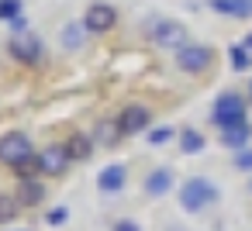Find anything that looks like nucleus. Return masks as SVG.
<instances>
[{
	"mask_svg": "<svg viewBox=\"0 0 252 231\" xmlns=\"http://www.w3.org/2000/svg\"><path fill=\"white\" fill-rule=\"evenodd\" d=\"M218 200H221V190H218V183L207 179V176H190V179H183V186H180V207H183L187 214H200V210L214 207Z\"/></svg>",
	"mask_w": 252,
	"mask_h": 231,
	"instance_id": "obj_1",
	"label": "nucleus"
},
{
	"mask_svg": "<svg viewBox=\"0 0 252 231\" xmlns=\"http://www.w3.org/2000/svg\"><path fill=\"white\" fill-rule=\"evenodd\" d=\"M211 121H214L218 128H235V124H245V97H242V93H235V90H224V93L214 100Z\"/></svg>",
	"mask_w": 252,
	"mask_h": 231,
	"instance_id": "obj_2",
	"label": "nucleus"
},
{
	"mask_svg": "<svg viewBox=\"0 0 252 231\" xmlns=\"http://www.w3.org/2000/svg\"><path fill=\"white\" fill-rule=\"evenodd\" d=\"M35 148H32V138L25 131H7V135H0V162H7L11 169L21 166L25 159H32Z\"/></svg>",
	"mask_w": 252,
	"mask_h": 231,
	"instance_id": "obj_3",
	"label": "nucleus"
},
{
	"mask_svg": "<svg viewBox=\"0 0 252 231\" xmlns=\"http://www.w3.org/2000/svg\"><path fill=\"white\" fill-rule=\"evenodd\" d=\"M149 35H152V42H156L159 49H169V52H180V49L187 45V28H183L180 21H173V18L152 21Z\"/></svg>",
	"mask_w": 252,
	"mask_h": 231,
	"instance_id": "obj_4",
	"label": "nucleus"
},
{
	"mask_svg": "<svg viewBox=\"0 0 252 231\" xmlns=\"http://www.w3.org/2000/svg\"><path fill=\"white\" fill-rule=\"evenodd\" d=\"M211 62H214V52H211L207 45H193V42H187V45L176 52V66H180L183 73H204Z\"/></svg>",
	"mask_w": 252,
	"mask_h": 231,
	"instance_id": "obj_5",
	"label": "nucleus"
},
{
	"mask_svg": "<svg viewBox=\"0 0 252 231\" xmlns=\"http://www.w3.org/2000/svg\"><path fill=\"white\" fill-rule=\"evenodd\" d=\"M149 121H152L149 107H142V104H128V107H121L114 128H118V135H142V131L149 128Z\"/></svg>",
	"mask_w": 252,
	"mask_h": 231,
	"instance_id": "obj_6",
	"label": "nucleus"
},
{
	"mask_svg": "<svg viewBox=\"0 0 252 231\" xmlns=\"http://www.w3.org/2000/svg\"><path fill=\"white\" fill-rule=\"evenodd\" d=\"M7 49H11V56H14L18 62H28V66L42 62V52H45L42 38H38V35H32V31H25V35H14Z\"/></svg>",
	"mask_w": 252,
	"mask_h": 231,
	"instance_id": "obj_7",
	"label": "nucleus"
},
{
	"mask_svg": "<svg viewBox=\"0 0 252 231\" xmlns=\"http://www.w3.org/2000/svg\"><path fill=\"white\" fill-rule=\"evenodd\" d=\"M114 21H118V14H114L111 4H90L87 7V18H83V28L94 31V35H104V31L114 28Z\"/></svg>",
	"mask_w": 252,
	"mask_h": 231,
	"instance_id": "obj_8",
	"label": "nucleus"
},
{
	"mask_svg": "<svg viewBox=\"0 0 252 231\" xmlns=\"http://www.w3.org/2000/svg\"><path fill=\"white\" fill-rule=\"evenodd\" d=\"M66 166H69V152H66V145H49V148L38 152V173H45V176H59V173H66Z\"/></svg>",
	"mask_w": 252,
	"mask_h": 231,
	"instance_id": "obj_9",
	"label": "nucleus"
},
{
	"mask_svg": "<svg viewBox=\"0 0 252 231\" xmlns=\"http://www.w3.org/2000/svg\"><path fill=\"white\" fill-rule=\"evenodd\" d=\"M125 183H128V169H125L121 162H111V166H104V169L97 173V190H100V193H107V197L121 193V190H125Z\"/></svg>",
	"mask_w": 252,
	"mask_h": 231,
	"instance_id": "obj_10",
	"label": "nucleus"
},
{
	"mask_svg": "<svg viewBox=\"0 0 252 231\" xmlns=\"http://www.w3.org/2000/svg\"><path fill=\"white\" fill-rule=\"evenodd\" d=\"M173 190V169L169 166H156L149 176H145V193L149 197H166Z\"/></svg>",
	"mask_w": 252,
	"mask_h": 231,
	"instance_id": "obj_11",
	"label": "nucleus"
},
{
	"mask_svg": "<svg viewBox=\"0 0 252 231\" xmlns=\"http://www.w3.org/2000/svg\"><path fill=\"white\" fill-rule=\"evenodd\" d=\"M45 200V183L42 179H21V186H18V203L21 207H38Z\"/></svg>",
	"mask_w": 252,
	"mask_h": 231,
	"instance_id": "obj_12",
	"label": "nucleus"
},
{
	"mask_svg": "<svg viewBox=\"0 0 252 231\" xmlns=\"http://www.w3.org/2000/svg\"><path fill=\"white\" fill-rule=\"evenodd\" d=\"M207 7L231 18H252V0H207Z\"/></svg>",
	"mask_w": 252,
	"mask_h": 231,
	"instance_id": "obj_13",
	"label": "nucleus"
},
{
	"mask_svg": "<svg viewBox=\"0 0 252 231\" xmlns=\"http://www.w3.org/2000/svg\"><path fill=\"white\" fill-rule=\"evenodd\" d=\"M249 138H252V128H249V121L245 124H235V128H221V145H228V148H249Z\"/></svg>",
	"mask_w": 252,
	"mask_h": 231,
	"instance_id": "obj_14",
	"label": "nucleus"
},
{
	"mask_svg": "<svg viewBox=\"0 0 252 231\" xmlns=\"http://www.w3.org/2000/svg\"><path fill=\"white\" fill-rule=\"evenodd\" d=\"M66 152H69V162H83V159H90V152H94V138H90V135H69Z\"/></svg>",
	"mask_w": 252,
	"mask_h": 231,
	"instance_id": "obj_15",
	"label": "nucleus"
},
{
	"mask_svg": "<svg viewBox=\"0 0 252 231\" xmlns=\"http://www.w3.org/2000/svg\"><path fill=\"white\" fill-rule=\"evenodd\" d=\"M228 59H231V69H235V73H245L249 62H252V52H249L242 42H235V45L228 49Z\"/></svg>",
	"mask_w": 252,
	"mask_h": 231,
	"instance_id": "obj_16",
	"label": "nucleus"
},
{
	"mask_svg": "<svg viewBox=\"0 0 252 231\" xmlns=\"http://www.w3.org/2000/svg\"><path fill=\"white\" fill-rule=\"evenodd\" d=\"M18 210H21L18 197H11V193H0V224H11V221L18 217Z\"/></svg>",
	"mask_w": 252,
	"mask_h": 231,
	"instance_id": "obj_17",
	"label": "nucleus"
},
{
	"mask_svg": "<svg viewBox=\"0 0 252 231\" xmlns=\"http://www.w3.org/2000/svg\"><path fill=\"white\" fill-rule=\"evenodd\" d=\"M83 31H87V28H83L80 21H69V25L63 28V45H66V49H80V45H83Z\"/></svg>",
	"mask_w": 252,
	"mask_h": 231,
	"instance_id": "obj_18",
	"label": "nucleus"
},
{
	"mask_svg": "<svg viewBox=\"0 0 252 231\" xmlns=\"http://www.w3.org/2000/svg\"><path fill=\"white\" fill-rule=\"evenodd\" d=\"M180 148H183L187 155H193V152H200V148H204V135H200V131H193V128H187V131H180Z\"/></svg>",
	"mask_w": 252,
	"mask_h": 231,
	"instance_id": "obj_19",
	"label": "nucleus"
},
{
	"mask_svg": "<svg viewBox=\"0 0 252 231\" xmlns=\"http://www.w3.org/2000/svg\"><path fill=\"white\" fill-rule=\"evenodd\" d=\"M173 135H176V131H173L169 124H159V128L149 131V145H166V142H173Z\"/></svg>",
	"mask_w": 252,
	"mask_h": 231,
	"instance_id": "obj_20",
	"label": "nucleus"
},
{
	"mask_svg": "<svg viewBox=\"0 0 252 231\" xmlns=\"http://www.w3.org/2000/svg\"><path fill=\"white\" fill-rule=\"evenodd\" d=\"M21 18V0H0V21Z\"/></svg>",
	"mask_w": 252,
	"mask_h": 231,
	"instance_id": "obj_21",
	"label": "nucleus"
},
{
	"mask_svg": "<svg viewBox=\"0 0 252 231\" xmlns=\"http://www.w3.org/2000/svg\"><path fill=\"white\" fill-rule=\"evenodd\" d=\"M66 221H69V210H66V207H52V210L45 214V224H49V228H63Z\"/></svg>",
	"mask_w": 252,
	"mask_h": 231,
	"instance_id": "obj_22",
	"label": "nucleus"
},
{
	"mask_svg": "<svg viewBox=\"0 0 252 231\" xmlns=\"http://www.w3.org/2000/svg\"><path fill=\"white\" fill-rule=\"evenodd\" d=\"M235 169H238V173H252V148H242V152L235 155Z\"/></svg>",
	"mask_w": 252,
	"mask_h": 231,
	"instance_id": "obj_23",
	"label": "nucleus"
},
{
	"mask_svg": "<svg viewBox=\"0 0 252 231\" xmlns=\"http://www.w3.org/2000/svg\"><path fill=\"white\" fill-rule=\"evenodd\" d=\"M111 231H142V224L138 221H131V217H121V221H114V228Z\"/></svg>",
	"mask_w": 252,
	"mask_h": 231,
	"instance_id": "obj_24",
	"label": "nucleus"
},
{
	"mask_svg": "<svg viewBox=\"0 0 252 231\" xmlns=\"http://www.w3.org/2000/svg\"><path fill=\"white\" fill-rule=\"evenodd\" d=\"M97 131H100V135H97L100 142H114V138H118V128H114V124H100Z\"/></svg>",
	"mask_w": 252,
	"mask_h": 231,
	"instance_id": "obj_25",
	"label": "nucleus"
},
{
	"mask_svg": "<svg viewBox=\"0 0 252 231\" xmlns=\"http://www.w3.org/2000/svg\"><path fill=\"white\" fill-rule=\"evenodd\" d=\"M11 28H14V35H25V31H28V21H25V14H21V18H14V21H11Z\"/></svg>",
	"mask_w": 252,
	"mask_h": 231,
	"instance_id": "obj_26",
	"label": "nucleus"
},
{
	"mask_svg": "<svg viewBox=\"0 0 252 231\" xmlns=\"http://www.w3.org/2000/svg\"><path fill=\"white\" fill-rule=\"evenodd\" d=\"M242 45H245V49H249V52H252V31H249V35H245V38H242Z\"/></svg>",
	"mask_w": 252,
	"mask_h": 231,
	"instance_id": "obj_27",
	"label": "nucleus"
},
{
	"mask_svg": "<svg viewBox=\"0 0 252 231\" xmlns=\"http://www.w3.org/2000/svg\"><path fill=\"white\" fill-rule=\"evenodd\" d=\"M169 231H187V228H180V224H173V228H169Z\"/></svg>",
	"mask_w": 252,
	"mask_h": 231,
	"instance_id": "obj_28",
	"label": "nucleus"
},
{
	"mask_svg": "<svg viewBox=\"0 0 252 231\" xmlns=\"http://www.w3.org/2000/svg\"><path fill=\"white\" fill-rule=\"evenodd\" d=\"M249 97H252V80H249Z\"/></svg>",
	"mask_w": 252,
	"mask_h": 231,
	"instance_id": "obj_29",
	"label": "nucleus"
},
{
	"mask_svg": "<svg viewBox=\"0 0 252 231\" xmlns=\"http://www.w3.org/2000/svg\"><path fill=\"white\" fill-rule=\"evenodd\" d=\"M21 231H28V228H21Z\"/></svg>",
	"mask_w": 252,
	"mask_h": 231,
	"instance_id": "obj_30",
	"label": "nucleus"
}]
</instances>
